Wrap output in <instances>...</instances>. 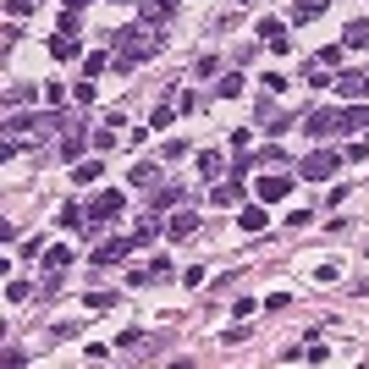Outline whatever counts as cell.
Masks as SVG:
<instances>
[{
	"label": "cell",
	"mask_w": 369,
	"mask_h": 369,
	"mask_svg": "<svg viewBox=\"0 0 369 369\" xmlns=\"http://www.w3.org/2000/svg\"><path fill=\"white\" fill-rule=\"evenodd\" d=\"M110 50H116V72H127V67H138L160 50V39L149 28H122V33H110Z\"/></svg>",
	"instance_id": "1"
},
{
	"label": "cell",
	"mask_w": 369,
	"mask_h": 369,
	"mask_svg": "<svg viewBox=\"0 0 369 369\" xmlns=\"http://www.w3.org/2000/svg\"><path fill=\"white\" fill-rule=\"evenodd\" d=\"M122 210H127V193H122V188H105V193H94V204H88V226L116 221Z\"/></svg>",
	"instance_id": "2"
},
{
	"label": "cell",
	"mask_w": 369,
	"mask_h": 369,
	"mask_svg": "<svg viewBox=\"0 0 369 369\" xmlns=\"http://www.w3.org/2000/svg\"><path fill=\"white\" fill-rule=\"evenodd\" d=\"M331 171H342V154H336V149H314V154L303 160V177H314V182H325Z\"/></svg>",
	"instance_id": "3"
},
{
	"label": "cell",
	"mask_w": 369,
	"mask_h": 369,
	"mask_svg": "<svg viewBox=\"0 0 369 369\" xmlns=\"http://www.w3.org/2000/svg\"><path fill=\"white\" fill-rule=\"evenodd\" d=\"M127 248H138V243H133V237H105V243L94 248V265H122Z\"/></svg>",
	"instance_id": "4"
},
{
	"label": "cell",
	"mask_w": 369,
	"mask_h": 369,
	"mask_svg": "<svg viewBox=\"0 0 369 369\" xmlns=\"http://www.w3.org/2000/svg\"><path fill=\"white\" fill-rule=\"evenodd\" d=\"M331 133H342V110H314L309 116V138H331Z\"/></svg>",
	"instance_id": "5"
},
{
	"label": "cell",
	"mask_w": 369,
	"mask_h": 369,
	"mask_svg": "<svg viewBox=\"0 0 369 369\" xmlns=\"http://www.w3.org/2000/svg\"><path fill=\"white\" fill-rule=\"evenodd\" d=\"M259 39H270V50H276V56H287V44H293V39H287V28H281L276 17H265V22H259Z\"/></svg>",
	"instance_id": "6"
},
{
	"label": "cell",
	"mask_w": 369,
	"mask_h": 369,
	"mask_svg": "<svg viewBox=\"0 0 369 369\" xmlns=\"http://www.w3.org/2000/svg\"><path fill=\"white\" fill-rule=\"evenodd\" d=\"M293 193V177H259V199L265 204H276V199H287Z\"/></svg>",
	"instance_id": "7"
},
{
	"label": "cell",
	"mask_w": 369,
	"mask_h": 369,
	"mask_svg": "<svg viewBox=\"0 0 369 369\" xmlns=\"http://www.w3.org/2000/svg\"><path fill=\"white\" fill-rule=\"evenodd\" d=\"M336 94H347V99H369V77L364 72H342V77H336Z\"/></svg>",
	"instance_id": "8"
},
{
	"label": "cell",
	"mask_w": 369,
	"mask_h": 369,
	"mask_svg": "<svg viewBox=\"0 0 369 369\" xmlns=\"http://www.w3.org/2000/svg\"><path fill=\"white\" fill-rule=\"evenodd\" d=\"M50 56H56V61H77V56H83V44H77L72 33H56V39H50Z\"/></svg>",
	"instance_id": "9"
},
{
	"label": "cell",
	"mask_w": 369,
	"mask_h": 369,
	"mask_svg": "<svg viewBox=\"0 0 369 369\" xmlns=\"http://www.w3.org/2000/svg\"><path fill=\"white\" fill-rule=\"evenodd\" d=\"M72 259H77V254L67 248V243H61V248H50V254H44V270H50V276H61V270H67Z\"/></svg>",
	"instance_id": "10"
},
{
	"label": "cell",
	"mask_w": 369,
	"mask_h": 369,
	"mask_svg": "<svg viewBox=\"0 0 369 369\" xmlns=\"http://www.w3.org/2000/svg\"><path fill=\"white\" fill-rule=\"evenodd\" d=\"M138 11H144V22H165V17L177 11V0H144Z\"/></svg>",
	"instance_id": "11"
},
{
	"label": "cell",
	"mask_w": 369,
	"mask_h": 369,
	"mask_svg": "<svg viewBox=\"0 0 369 369\" xmlns=\"http://www.w3.org/2000/svg\"><path fill=\"white\" fill-rule=\"evenodd\" d=\"M237 226H243V231H265V226H270V215H265L259 204H248V210L237 215Z\"/></svg>",
	"instance_id": "12"
},
{
	"label": "cell",
	"mask_w": 369,
	"mask_h": 369,
	"mask_svg": "<svg viewBox=\"0 0 369 369\" xmlns=\"http://www.w3.org/2000/svg\"><path fill=\"white\" fill-rule=\"evenodd\" d=\"M325 6H331V0H297V6H293V22H314Z\"/></svg>",
	"instance_id": "13"
},
{
	"label": "cell",
	"mask_w": 369,
	"mask_h": 369,
	"mask_svg": "<svg viewBox=\"0 0 369 369\" xmlns=\"http://www.w3.org/2000/svg\"><path fill=\"white\" fill-rule=\"evenodd\" d=\"M154 237H160V210H149V221H138L133 243H154Z\"/></svg>",
	"instance_id": "14"
},
{
	"label": "cell",
	"mask_w": 369,
	"mask_h": 369,
	"mask_svg": "<svg viewBox=\"0 0 369 369\" xmlns=\"http://www.w3.org/2000/svg\"><path fill=\"white\" fill-rule=\"evenodd\" d=\"M359 127H369V105H359V110H342V133H359Z\"/></svg>",
	"instance_id": "15"
},
{
	"label": "cell",
	"mask_w": 369,
	"mask_h": 369,
	"mask_svg": "<svg viewBox=\"0 0 369 369\" xmlns=\"http://www.w3.org/2000/svg\"><path fill=\"white\" fill-rule=\"evenodd\" d=\"M154 182H160V165H133V188H154Z\"/></svg>",
	"instance_id": "16"
},
{
	"label": "cell",
	"mask_w": 369,
	"mask_h": 369,
	"mask_svg": "<svg viewBox=\"0 0 369 369\" xmlns=\"http://www.w3.org/2000/svg\"><path fill=\"white\" fill-rule=\"evenodd\" d=\"M83 144H94V138H83V133H67V138H61V160H77V154H83Z\"/></svg>",
	"instance_id": "17"
},
{
	"label": "cell",
	"mask_w": 369,
	"mask_h": 369,
	"mask_svg": "<svg viewBox=\"0 0 369 369\" xmlns=\"http://www.w3.org/2000/svg\"><path fill=\"white\" fill-rule=\"evenodd\" d=\"M56 221H61V231H77V226L88 221V210H77V204H67V210H61Z\"/></svg>",
	"instance_id": "18"
},
{
	"label": "cell",
	"mask_w": 369,
	"mask_h": 369,
	"mask_svg": "<svg viewBox=\"0 0 369 369\" xmlns=\"http://www.w3.org/2000/svg\"><path fill=\"white\" fill-rule=\"evenodd\" d=\"M342 39H347L353 50H364V44H369V22H347V33H342Z\"/></svg>",
	"instance_id": "19"
},
{
	"label": "cell",
	"mask_w": 369,
	"mask_h": 369,
	"mask_svg": "<svg viewBox=\"0 0 369 369\" xmlns=\"http://www.w3.org/2000/svg\"><path fill=\"white\" fill-rule=\"evenodd\" d=\"M83 303H88V309H94V314H105V309H116V303H122V297H116V293H88V297H83Z\"/></svg>",
	"instance_id": "20"
},
{
	"label": "cell",
	"mask_w": 369,
	"mask_h": 369,
	"mask_svg": "<svg viewBox=\"0 0 369 369\" xmlns=\"http://www.w3.org/2000/svg\"><path fill=\"white\" fill-rule=\"evenodd\" d=\"M28 99H39V88H33V83H22V88H6V105H28Z\"/></svg>",
	"instance_id": "21"
},
{
	"label": "cell",
	"mask_w": 369,
	"mask_h": 369,
	"mask_svg": "<svg viewBox=\"0 0 369 369\" xmlns=\"http://www.w3.org/2000/svg\"><path fill=\"white\" fill-rule=\"evenodd\" d=\"M99 171H105V160H83L72 177H77V182H99Z\"/></svg>",
	"instance_id": "22"
},
{
	"label": "cell",
	"mask_w": 369,
	"mask_h": 369,
	"mask_svg": "<svg viewBox=\"0 0 369 369\" xmlns=\"http://www.w3.org/2000/svg\"><path fill=\"white\" fill-rule=\"evenodd\" d=\"M193 226H199V215H188V210H182V215L171 221V237H193Z\"/></svg>",
	"instance_id": "23"
},
{
	"label": "cell",
	"mask_w": 369,
	"mask_h": 369,
	"mask_svg": "<svg viewBox=\"0 0 369 369\" xmlns=\"http://www.w3.org/2000/svg\"><path fill=\"white\" fill-rule=\"evenodd\" d=\"M210 199H215V204H237V182H221V188H215Z\"/></svg>",
	"instance_id": "24"
},
{
	"label": "cell",
	"mask_w": 369,
	"mask_h": 369,
	"mask_svg": "<svg viewBox=\"0 0 369 369\" xmlns=\"http://www.w3.org/2000/svg\"><path fill=\"white\" fill-rule=\"evenodd\" d=\"M28 293H33L28 281H6V297H11V303H28Z\"/></svg>",
	"instance_id": "25"
},
{
	"label": "cell",
	"mask_w": 369,
	"mask_h": 369,
	"mask_svg": "<svg viewBox=\"0 0 369 369\" xmlns=\"http://www.w3.org/2000/svg\"><path fill=\"white\" fill-rule=\"evenodd\" d=\"M199 165H204V177H215V171H221V154H215V149H204V154H199Z\"/></svg>",
	"instance_id": "26"
},
{
	"label": "cell",
	"mask_w": 369,
	"mask_h": 369,
	"mask_svg": "<svg viewBox=\"0 0 369 369\" xmlns=\"http://www.w3.org/2000/svg\"><path fill=\"white\" fill-rule=\"evenodd\" d=\"M6 11H11V17H28V11H33V0H6Z\"/></svg>",
	"instance_id": "27"
},
{
	"label": "cell",
	"mask_w": 369,
	"mask_h": 369,
	"mask_svg": "<svg viewBox=\"0 0 369 369\" xmlns=\"http://www.w3.org/2000/svg\"><path fill=\"white\" fill-rule=\"evenodd\" d=\"M77 6H88V0H67V11H77Z\"/></svg>",
	"instance_id": "28"
}]
</instances>
